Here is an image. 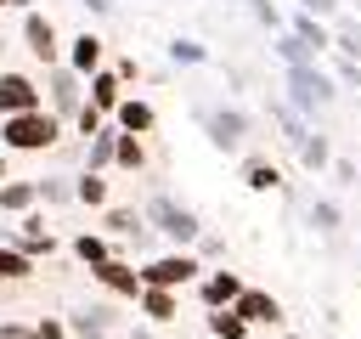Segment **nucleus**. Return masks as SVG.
Wrapping results in <instances>:
<instances>
[{
    "label": "nucleus",
    "instance_id": "obj_1",
    "mask_svg": "<svg viewBox=\"0 0 361 339\" xmlns=\"http://www.w3.org/2000/svg\"><path fill=\"white\" fill-rule=\"evenodd\" d=\"M0 147L6 153H51V147H62V119L51 107L11 113V119H0Z\"/></svg>",
    "mask_w": 361,
    "mask_h": 339
},
{
    "label": "nucleus",
    "instance_id": "obj_2",
    "mask_svg": "<svg viewBox=\"0 0 361 339\" xmlns=\"http://www.w3.org/2000/svg\"><path fill=\"white\" fill-rule=\"evenodd\" d=\"M203 277V260L197 254H186V249H169V254H158V260H147L141 266V288H192Z\"/></svg>",
    "mask_w": 361,
    "mask_h": 339
},
{
    "label": "nucleus",
    "instance_id": "obj_3",
    "mask_svg": "<svg viewBox=\"0 0 361 339\" xmlns=\"http://www.w3.org/2000/svg\"><path fill=\"white\" fill-rule=\"evenodd\" d=\"M333 96H338V85H333L316 62L288 68V102H293V113H316V107H327Z\"/></svg>",
    "mask_w": 361,
    "mask_h": 339
},
{
    "label": "nucleus",
    "instance_id": "obj_4",
    "mask_svg": "<svg viewBox=\"0 0 361 339\" xmlns=\"http://www.w3.org/2000/svg\"><path fill=\"white\" fill-rule=\"evenodd\" d=\"M147 220H152V226H158V232H164L169 243H180V249H186V243H197V232H203L197 209H186V203L164 198V192H158V198L147 203Z\"/></svg>",
    "mask_w": 361,
    "mask_h": 339
},
{
    "label": "nucleus",
    "instance_id": "obj_5",
    "mask_svg": "<svg viewBox=\"0 0 361 339\" xmlns=\"http://www.w3.org/2000/svg\"><path fill=\"white\" fill-rule=\"evenodd\" d=\"M23 45H28V56L34 62H45V68H56L62 62V34H56V23L45 17V11H23Z\"/></svg>",
    "mask_w": 361,
    "mask_h": 339
},
{
    "label": "nucleus",
    "instance_id": "obj_6",
    "mask_svg": "<svg viewBox=\"0 0 361 339\" xmlns=\"http://www.w3.org/2000/svg\"><path fill=\"white\" fill-rule=\"evenodd\" d=\"M79 90H85V79H79V73H73L68 62L45 68V96H51V113H56L62 124H68V119H73V113L85 107V96H79Z\"/></svg>",
    "mask_w": 361,
    "mask_h": 339
},
{
    "label": "nucleus",
    "instance_id": "obj_7",
    "mask_svg": "<svg viewBox=\"0 0 361 339\" xmlns=\"http://www.w3.org/2000/svg\"><path fill=\"white\" fill-rule=\"evenodd\" d=\"M203 130H209V141H214L220 153H237L243 136H248V113H237V107H209V113H203Z\"/></svg>",
    "mask_w": 361,
    "mask_h": 339
},
{
    "label": "nucleus",
    "instance_id": "obj_8",
    "mask_svg": "<svg viewBox=\"0 0 361 339\" xmlns=\"http://www.w3.org/2000/svg\"><path fill=\"white\" fill-rule=\"evenodd\" d=\"M28 107H45L39 85H34L28 73L6 68V73H0V119H11V113H28Z\"/></svg>",
    "mask_w": 361,
    "mask_h": 339
},
{
    "label": "nucleus",
    "instance_id": "obj_9",
    "mask_svg": "<svg viewBox=\"0 0 361 339\" xmlns=\"http://www.w3.org/2000/svg\"><path fill=\"white\" fill-rule=\"evenodd\" d=\"M231 311H237L248 328H254V322H265V328H276V322H282V299H276V294H265V288H248V282H243V294L231 299Z\"/></svg>",
    "mask_w": 361,
    "mask_h": 339
},
{
    "label": "nucleus",
    "instance_id": "obj_10",
    "mask_svg": "<svg viewBox=\"0 0 361 339\" xmlns=\"http://www.w3.org/2000/svg\"><path fill=\"white\" fill-rule=\"evenodd\" d=\"M90 277H96L107 294H124V299H135V294H141V271H135L130 260H118V254H107L102 266H90Z\"/></svg>",
    "mask_w": 361,
    "mask_h": 339
},
{
    "label": "nucleus",
    "instance_id": "obj_11",
    "mask_svg": "<svg viewBox=\"0 0 361 339\" xmlns=\"http://www.w3.org/2000/svg\"><path fill=\"white\" fill-rule=\"evenodd\" d=\"M102 51H107V45H102V34H90V28H85V34H73V40H68L62 62H68V68H73L79 79H90V73L102 68Z\"/></svg>",
    "mask_w": 361,
    "mask_h": 339
},
{
    "label": "nucleus",
    "instance_id": "obj_12",
    "mask_svg": "<svg viewBox=\"0 0 361 339\" xmlns=\"http://www.w3.org/2000/svg\"><path fill=\"white\" fill-rule=\"evenodd\" d=\"M113 124H118L124 136H152V130H158V113H152V102H141V96H124V102L113 107Z\"/></svg>",
    "mask_w": 361,
    "mask_h": 339
},
{
    "label": "nucleus",
    "instance_id": "obj_13",
    "mask_svg": "<svg viewBox=\"0 0 361 339\" xmlns=\"http://www.w3.org/2000/svg\"><path fill=\"white\" fill-rule=\"evenodd\" d=\"M237 294H243V277H237V271H203V277H197V299H203L209 311L231 305Z\"/></svg>",
    "mask_w": 361,
    "mask_h": 339
},
{
    "label": "nucleus",
    "instance_id": "obj_14",
    "mask_svg": "<svg viewBox=\"0 0 361 339\" xmlns=\"http://www.w3.org/2000/svg\"><path fill=\"white\" fill-rule=\"evenodd\" d=\"M85 85H90V107H96L102 119H107V113H113V107L124 102V79H118L113 68H96V73L85 79Z\"/></svg>",
    "mask_w": 361,
    "mask_h": 339
},
{
    "label": "nucleus",
    "instance_id": "obj_15",
    "mask_svg": "<svg viewBox=\"0 0 361 339\" xmlns=\"http://www.w3.org/2000/svg\"><path fill=\"white\" fill-rule=\"evenodd\" d=\"M135 305H141V316H147V322H158V328L180 316V294H175V288H141V294H135Z\"/></svg>",
    "mask_w": 361,
    "mask_h": 339
},
{
    "label": "nucleus",
    "instance_id": "obj_16",
    "mask_svg": "<svg viewBox=\"0 0 361 339\" xmlns=\"http://www.w3.org/2000/svg\"><path fill=\"white\" fill-rule=\"evenodd\" d=\"M68 333H73V339H107V333H113V311H107V305L73 311V316H68Z\"/></svg>",
    "mask_w": 361,
    "mask_h": 339
},
{
    "label": "nucleus",
    "instance_id": "obj_17",
    "mask_svg": "<svg viewBox=\"0 0 361 339\" xmlns=\"http://www.w3.org/2000/svg\"><path fill=\"white\" fill-rule=\"evenodd\" d=\"M107 198H113V186H107V175H102V170H85V175H73V203L107 209Z\"/></svg>",
    "mask_w": 361,
    "mask_h": 339
},
{
    "label": "nucleus",
    "instance_id": "obj_18",
    "mask_svg": "<svg viewBox=\"0 0 361 339\" xmlns=\"http://www.w3.org/2000/svg\"><path fill=\"white\" fill-rule=\"evenodd\" d=\"M34 203H39V186H34V181H11V175L0 181V209H6V215H28Z\"/></svg>",
    "mask_w": 361,
    "mask_h": 339
},
{
    "label": "nucleus",
    "instance_id": "obj_19",
    "mask_svg": "<svg viewBox=\"0 0 361 339\" xmlns=\"http://www.w3.org/2000/svg\"><path fill=\"white\" fill-rule=\"evenodd\" d=\"M90 147H85V170H107L113 164V141H118V124H102L96 136H85Z\"/></svg>",
    "mask_w": 361,
    "mask_h": 339
},
{
    "label": "nucleus",
    "instance_id": "obj_20",
    "mask_svg": "<svg viewBox=\"0 0 361 339\" xmlns=\"http://www.w3.org/2000/svg\"><path fill=\"white\" fill-rule=\"evenodd\" d=\"M113 164H118V170H147V141L118 130V141H113Z\"/></svg>",
    "mask_w": 361,
    "mask_h": 339
},
{
    "label": "nucleus",
    "instance_id": "obj_21",
    "mask_svg": "<svg viewBox=\"0 0 361 339\" xmlns=\"http://www.w3.org/2000/svg\"><path fill=\"white\" fill-rule=\"evenodd\" d=\"M243 181H248L254 192H276V186H282V170H276L271 158H248V164H243Z\"/></svg>",
    "mask_w": 361,
    "mask_h": 339
},
{
    "label": "nucleus",
    "instance_id": "obj_22",
    "mask_svg": "<svg viewBox=\"0 0 361 339\" xmlns=\"http://www.w3.org/2000/svg\"><path fill=\"white\" fill-rule=\"evenodd\" d=\"M288 34H299V40H305V45H310V51H316V56H322V51H327V45H333V34H327V28H322V23H316V17H310V11H299V17H293V28H288Z\"/></svg>",
    "mask_w": 361,
    "mask_h": 339
},
{
    "label": "nucleus",
    "instance_id": "obj_23",
    "mask_svg": "<svg viewBox=\"0 0 361 339\" xmlns=\"http://www.w3.org/2000/svg\"><path fill=\"white\" fill-rule=\"evenodd\" d=\"M28 277H34V260L6 243V249H0V282H28Z\"/></svg>",
    "mask_w": 361,
    "mask_h": 339
},
{
    "label": "nucleus",
    "instance_id": "obj_24",
    "mask_svg": "<svg viewBox=\"0 0 361 339\" xmlns=\"http://www.w3.org/2000/svg\"><path fill=\"white\" fill-rule=\"evenodd\" d=\"M299 164H305V170H327V164H333L327 136H310V130H305V136H299Z\"/></svg>",
    "mask_w": 361,
    "mask_h": 339
},
{
    "label": "nucleus",
    "instance_id": "obj_25",
    "mask_svg": "<svg viewBox=\"0 0 361 339\" xmlns=\"http://www.w3.org/2000/svg\"><path fill=\"white\" fill-rule=\"evenodd\" d=\"M107 232H118V237H147V215H135V209H107V220H102Z\"/></svg>",
    "mask_w": 361,
    "mask_h": 339
},
{
    "label": "nucleus",
    "instance_id": "obj_26",
    "mask_svg": "<svg viewBox=\"0 0 361 339\" xmlns=\"http://www.w3.org/2000/svg\"><path fill=\"white\" fill-rule=\"evenodd\" d=\"M11 249H23L28 260H39V254H56V237H51V232H23V226H17V232H11Z\"/></svg>",
    "mask_w": 361,
    "mask_h": 339
},
{
    "label": "nucleus",
    "instance_id": "obj_27",
    "mask_svg": "<svg viewBox=\"0 0 361 339\" xmlns=\"http://www.w3.org/2000/svg\"><path fill=\"white\" fill-rule=\"evenodd\" d=\"M209 333H214V339H243V333H248V322H243L231 305H220V311H209Z\"/></svg>",
    "mask_w": 361,
    "mask_h": 339
},
{
    "label": "nucleus",
    "instance_id": "obj_28",
    "mask_svg": "<svg viewBox=\"0 0 361 339\" xmlns=\"http://www.w3.org/2000/svg\"><path fill=\"white\" fill-rule=\"evenodd\" d=\"M73 254H79L85 266H102L113 249H107V237H102V232H79V237H73Z\"/></svg>",
    "mask_w": 361,
    "mask_h": 339
},
{
    "label": "nucleus",
    "instance_id": "obj_29",
    "mask_svg": "<svg viewBox=\"0 0 361 339\" xmlns=\"http://www.w3.org/2000/svg\"><path fill=\"white\" fill-rule=\"evenodd\" d=\"M276 51H282V62H288V68H305V62H316V51H310L299 34H282V40H276Z\"/></svg>",
    "mask_w": 361,
    "mask_h": 339
},
{
    "label": "nucleus",
    "instance_id": "obj_30",
    "mask_svg": "<svg viewBox=\"0 0 361 339\" xmlns=\"http://www.w3.org/2000/svg\"><path fill=\"white\" fill-rule=\"evenodd\" d=\"M34 186H39V203H73V181L68 175H45Z\"/></svg>",
    "mask_w": 361,
    "mask_h": 339
},
{
    "label": "nucleus",
    "instance_id": "obj_31",
    "mask_svg": "<svg viewBox=\"0 0 361 339\" xmlns=\"http://www.w3.org/2000/svg\"><path fill=\"white\" fill-rule=\"evenodd\" d=\"M310 226H316V232H338V203H327V198L310 203Z\"/></svg>",
    "mask_w": 361,
    "mask_h": 339
},
{
    "label": "nucleus",
    "instance_id": "obj_32",
    "mask_svg": "<svg viewBox=\"0 0 361 339\" xmlns=\"http://www.w3.org/2000/svg\"><path fill=\"white\" fill-rule=\"evenodd\" d=\"M203 56H209V51H203L197 40H175V45H169V62H186V68H192V62H203Z\"/></svg>",
    "mask_w": 361,
    "mask_h": 339
},
{
    "label": "nucleus",
    "instance_id": "obj_33",
    "mask_svg": "<svg viewBox=\"0 0 361 339\" xmlns=\"http://www.w3.org/2000/svg\"><path fill=\"white\" fill-rule=\"evenodd\" d=\"M73 124H79V136H96V130H102V124H107V119H102V113H96V107H90V102H85V107H79V113H73Z\"/></svg>",
    "mask_w": 361,
    "mask_h": 339
},
{
    "label": "nucleus",
    "instance_id": "obj_34",
    "mask_svg": "<svg viewBox=\"0 0 361 339\" xmlns=\"http://www.w3.org/2000/svg\"><path fill=\"white\" fill-rule=\"evenodd\" d=\"M226 254V237H214V232H197V260H220Z\"/></svg>",
    "mask_w": 361,
    "mask_h": 339
},
{
    "label": "nucleus",
    "instance_id": "obj_35",
    "mask_svg": "<svg viewBox=\"0 0 361 339\" xmlns=\"http://www.w3.org/2000/svg\"><path fill=\"white\" fill-rule=\"evenodd\" d=\"M333 45H338L344 56H361V28H355V23H350V28H338V34H333Z\"/></svg>",
    "mask_w": 361,
    "mask_h": 339
},
{
    "label": "nucleus",
    "instance_id": "obj_36",
    "mask_svg": "<svg viewBox=\"0 0 361 339\" xmlns=\"http://www.w3.org/2000/svg\"><path fill=\"white\" fill-rule=\"evenodd\" d=\"M79 6H85L90 17H113V11H118V0H79Z\"/></svg>",
    "mask_w": 361,
    "mask_h": 339
},
{
    "label": "nucleus",
    "instance_id": "obj_37",
    "mask_svg": "<svg viewBox=\"0 0 361 339\" xmlns=\"http://www.w3.org/2000/svg\"><path fill=\"white\" fill-rule=\"evenodd\" d=\"M299 11H310V17H327V11H338V0H299Z\"/></svg>",
    "mask_w": 361,
    "mask_h": 339
},
{
    "label": "nucleus",
    "instance_id": "obj_38",
    "mask_svg": "<svg viewBox=\"0 0 361 339\" xmlns=\"http://www.w3.org/2000/svg\"><path fill=\"white\" fill-rule=\"evenodd\" d=\"M254 17H259V23H271V28H276V23H282V17H276V6H271V0H254Z\"/></svg>",
    "mask_w": 361,
    "mask_h": 339
},
{
    "label": "nucleus",
    "instance_id": "obj_39",
    "mask_svg": "<svg viewBox=\"0 0 361 339\" xmlns=\"http://www.w3.org/2000/svg\"><path fill=\"white\" fill-rule=\"evenodd\" d=\"M113 73H118V79H124V85H130V79H141V62H135V56H124V62H118V68H113Z\"/></svg>",
    "mask_w": 361,
    "mask_h": 339
},
{
    "label": "nucleus",
    "instance_id": "obj_40",
    "mask_svg": "<svg viewBox=\"0 0 361 339\" xmlns=\"http://www.w3.org/2000/svg\"><path fill=\"white\" fill-rule=\"evenodd\" d=\"M0 339H34V328H17V322H0Z\"/></svg>",
    "mask_w": 361,
    "mask_h": 339
},
{
    "label": "nucleus",
    "instance_id": "obj_41",
    "mask_svg": "<svg viewBox=\"0 0 361 339\" xmlns=\"http://www.w3.org/2000/svg\"><path fill=\"white\" fill-rule=\"evenodd\" d=\"M11 6H23V11H28V6H34V0H0V11H11Z\"/></svg>",
    "mask_w": 361,
    "mask_h": 339
},
{
    "label": "nucleus",
    "instance_id": "obj_42",
    "mask_svg": "<svg viewBox=\"0 0 361 339\" xmlns=\"http://www.w3.org/2000/svg\"><path fill=\"white\" fill-rule=\"evenodd\" d=\"M0 181H6V147H0Z\"/></svg>",
    "mask_w": 361,
    "mask_h": 339
}]
</instances>
